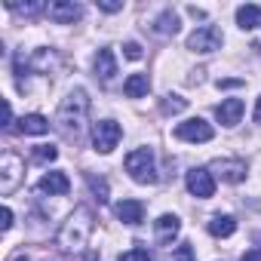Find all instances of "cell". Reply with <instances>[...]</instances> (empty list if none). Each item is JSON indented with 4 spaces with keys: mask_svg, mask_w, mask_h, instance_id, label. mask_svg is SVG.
Segmentation results:
<instances>
[{
    "mask_svg": "<svg viewBox=\"0 0 261 261\" xmlns=\"http://www.w3.org/2000/svg\"><path fill=\"white\" fill-rule=\"evenodd\" d=\"M89 233H92V209L89 206H77L68 215V221L62 224V230L56 237V246L62 252H80L89 243Z\"/></svg>",
    "mask_w": 261,
    "mask_h": 261,
    "instance_id": "1",
    "label": "cell"
},
{
    "mask_svg": "<svg viewBox=\"0 0 261 261\" xmlns=\"http://www.w3.org/2000/svg\"><path fill=\"white\" fill-rule=\"evenodd\" d=\"M86 114H89V95L86 89H74L68 92V98L59 105V123L68 136H77L86 126Z\"/></svg>",
    "mask_w": 261,
    "mask_h": 261,
    "instance_id": "2",
    "label": "cell"
},
{
    "mask_svg": "<svg viewBox=\"0 0 261 261\" xmlns=\"http://www.w3.org/2000/svg\"><path fill=\"white\" fill-rule=\"evenodd\" d=\"M126 172L133 175V181L139 185H154L160 175H157V160H154V151L151 148H136L133 154L126 157Z\"/></svg>",
    "mask_w": 261,
    "mask_h": 261,
    "instance_id": "3",
    "label": "cell"
},
{
    "mask_svg": "<svg viewBox=\"0 0 261 261\" xmlns=\"http://www.w3.org/2000/svg\"><path fill=\"white\" fill-rule=\"evenodd\" d=\"M22 172H25V160L13 151H4V157H0V194L10 197L22 181Z\"/></svg>",
    "mask_w": 261,
    "mask_h": 261,
    "instance_id": "4",
    "label": "cell"
},
{
    "mask_svg": "<svg viewBox=\"0 0 261 261\" xmlns=\"http://www.w3.org/2000/svg\"><path fill=\"white\" fill-rule=\"evenodd\" d=\"M120 139H123V129H120V123H114V120H98V123L92 126V148H95L98 154H111V151L120 145Z\"/></svg>",
    "mask_w": 261,
    "mask_h": 261,
    "instance_id": "5",
    "label": "cell"
},
{
    "mask_svg": "<svg viewBox=\"0 0 261 261\" xmlns=\"http://www.w3.org/2000/svg\"><path fill=\"white\" fill-rule=\"evenodd\" d=\"M212 136H215V129L206 120H200V117H191V120H185V123L175 126V139H181V142L203 145V142H212Z\"/></svg>",
    "mask_w": 261,
    "mask_h": 261,
    "instance_id": "6",
    "label": "cell"
},
{
    "mask_svg": "<svg viewBox=\"0 0 261 261\" xmlns=\"http://www.w3.org/2000/svg\"><path fill=\"white\" fill-rule=\"evenodd\" d=\"M224 43V34L215 28V25H203V28H197L191 37H188V49H194V53H215L218 46Z\"/></svg>",
    "mask_w": 261,
    "mask_h": 261,
    "instance_id": "7",
    "label": "cell"
},
{
    "mask_svg": "<svg viewBox=\"0 0 261 261\" xmlns=\"http://www.w3.org/2000/svg\"><path fill=\"white\" fill-rule=\"evenodd\" d=\"M185 185H188V191H191L197 200H209V197L215 194V178H212L209 169H191L188 178H185Z\"/></svg>",
    "mask_w": 261,
    "mask_h": 261,
    "instance_id": "8",
    "label": "cell"
},
{
    "mask_svg": "<svg viewBox=\"0 0 261 261\" xmlns=\"http://www.w3.org/2000/svg\"><path fill=\"white\" fill-rule=\"evenodd\" d=\"M46 13H49V19H53L56 25H74V22L83 16V7L74 4V0H56V4L46 7Z\"/></svg>",
    "mask_w": 261,
    "mask_h": 261,
    "instance_id": "9",
    "label": "cell"
},
{
    "mask_svg": "<svg viewBox=\"0 0 261 261\" xmlns=\"http://www.w3.org/2000/svg\"><path fill=\"white\" fill-rule=\"evenodd\" d=\"M209 172L221 175V181H227V185H240V181L246 178V163H243V160H227V157H224V160H215Z\"/></svg>",
    "mask_w": 261,
    "mask_h": 261,
    "instance_id": "10",
    "label": "cell"
},
{
    "mask_svg": "<svg viewBox=\"0 0 261 261\" xmlns=\"http://www.w3.org/2000/svg\"><path fill=\"white\" fill-rule=\"evenodd\" d=\"M114 212L123 224H133V227L145 221V203H139V200H120L114 206Z\"/></svg>",
    "mask_w": 261,
    "mask_h": 261,
    "instance_id": "11",
    "label": "cell"
},
{
    "mask_svg": "<svg viewBox=\"0 0 261 261\" xmlns=\"http://www.w3.org/2000/svg\"><path fill=\"white\" fill-rule=\"evenodd\" d=\"M37 191H40V194H49V197H65V194L71 191V181H68L65 172H46V175L40 178Z\"/></svg>",
    "mask_w": 261,
    "mask_h": 261,
    "instance_id": "12",
    "label": "cell"
},
{
    "mask_svg": "<svg viewBox=\"0 0 261 261\" xmlns=\"http://www.w3.org/2000/svg\"><path fill=\"white\" fill-rule=\"evenodd\" d=\"M215 117L221 126H237L240 117H243V101L240 98H224L218 108H215Z\"/></svg>",
    "mask_w": 261,
    "mask_h": 261,
    "instance_id": "13",
    "label": "cell"
},
{
    "mask_svg": "<svg viewBox=\"0 0 261 261\" xmlns=\"http://www.w3.org/2000/svg\"><path fill=\"white\" fill-rule=\"evenodd\" d=\"M178 230H181V221H178V215H160V218L154 221L157 243H172V240L178 237Z\"/></svg>",
    "mask_w": 261,
    "mask_h": 261,
    "instance_id": "14",
    "label": "cell"
},
{
    "mask_svg": "<svg viewBox=\"0 0 261 261\" xmlns=\"http://www.w3.org/2000/svg\"><path fill=\"white\" fill-rule=\"evenodd\" d=\"M19 133L22 136H46L49 133V120L43 114H25L19 120Z\"/></svg>",
    "mask_w": 261,
    "mask_h": 261,
    "instance_id": "15",
    "label": "cell"
},
{
    "mask_svg": "<svg viewBox=\"0 0 261 261\" xmlns=\"http://www.w3.org/2000/svg\"><path fill=\"white\" fill-rule=\"evenodd\" d=\"M114 74H117L114 53L111 49H98V56H95V77H101V83H108V80H114Z\"/></svg>",
    "mask_w": 261,
    "mask_h": 261,
    "instance_id": "16",
    "label": "cell"
},
{
    "mask_svg": "<svg viewBox=\"0 0 261 261\" xmlns=\"http://www.w3.org/2000/svg\"><path fill=\"white\" fill-rule=\"evenodd\" d=\"M148 89H151L148 74H129L126 83H123V92H126L129 98H142V95H148Z\"/></svg>",
    "mask_w": 261,
    "mask_h": 261,
    "instance_id": "17",
    "label": "cell"
},
{
    "mask_svg": "<svg viewBox=\"0 0 261 261\" xmlns=\"http://www.w3.org/2000/svg\"><path fill=\"white\" fill-rule=\"evenodd\" d=\"M237 25H240L243 31H252V28H258V25H261V7H255V4H246V7H240V10H237Z\"/></svg>",
    "mask_w": 261,
    "mask_h": 261,
    "instance_id": "18",
    "label": "cell"
},
{
    "mask_svg": "<svg viewBox=\"0 0 261 261\" xmlns=\"http://www.w3.org/2000/svg\"><path fill=\"white\" fill-rule=\"evenodd\" d=\"M206 227H209L212 237H230V233L237 230V218H233V215H212Z\"/></svg>",
    "mask_w": 261,
    "mask_h": 261,
    "instance_id": "19",
    "label": "cell"
},
{
    "mask_svg": "<svg viewBox=\"0 0 261 261\" xmlns=\"http://www.w3.org/2000/svg\"><path fill=\"white\" fill-rule=\"evenodd\" d=\"M154 31L163 34V37H166V34H175V31H178V16H175L172 10H163V13L157 16V22H154Z\"/></svg>",
    "mask_w": 261,
    "mask_h": 261,
    "instance_id": "20",
    "label": "cell"
},
{
    "mask_svg": "<svg viewBox=\"0 0 261 261\" xmlns=\"http://www.w3.org/2000/svg\"><path fill=\"white\" fill-rule=\"evenodd\" d=\"M160 108H163V114H178V111H185V108H188V101H185L181 95H166Z\"/></svg>",
    "mask_w": 261,
    "mask_h": 261,
    "instance_id": "21",
    "label": "cell"
},
{
    "mask_svg": "<svg viewBox=\"0 0 261 261\" xmlns=\"http://www.w3.org/2000/svg\"><path fill=\"white\" fill-rule=\"evenodd\" d=\"M86 181H89L92 194L98 197V203H108V181L105 178H95V175H86Z\"/></svg>",
    "mask_w": 261,
    "mask_h": 261,
    "instance_id": "22",
    "label": "cell"
},
{
    "mask_svg": "<svg viewBox=\"0 0 261 261\" xmlns=\"http://www.w3.org/2000/svg\"><path fill=\"white\" fill-rule=\"evenodd\" d=\"M31 157L40 160V163H46V160H56V157H59V148H56V145H37Z\"/></svg>",
    "mask_w": 261,
    "mask_h": 261,
    "instance_id": "23",
    "label": "cell"
},
{
    "mask_svg": "<svg viewBox=\"0 0 261 261\" xmlns=\"http://www.w3.org/2000/svg\"><path fill=\"white\" fill-rule=\"evenodd\" d=\"M13 13H22V16H37L43 10V4H7Z\"/></svg>",
    "mask_w": 261,
    "mask_h": 261,
    "instance_id": "24",
    "label": "cell"
},
{
    "mask_svg": "<svg viewBox=\"0 0 261 261\" xmlns=\"http://www.w3.org/2000/svg\"><path fill=\"white\" fill-rule=\"evenodd\" d=\"M120 261H151V252L139 246V249H129V252H123V255H120Z\"/></svg>",
    "mask_w": 261,
    "mask_h": 261,
    "instance_id": "25",
    "label": "cell"
},
{
    "mask_svg": "<svg viewBox=\"0 0 261 261\" xmlns=\"http://www.w3.org/2000/svg\"><path fill=\"white\" fill-rule=\"evenodd\" d=\"M172 261H197V255H194V249H191L188 243H181V246L172 252Z\"/></svg>",
    "mask_w": 261,
    "mask_h": 261,
    "instance_id": "26",
    "label": "cell"
},
{
    "mask_svg": "<svg viewBox=\"0 0 261 261\" xmlns=\"http://www.w3.org/2000/svg\"><path fill=\"white\" fill-rule=\"evenodd\" d=\"M123 53H126V59H133V62H139V59L145 56V53H142V46H139L136 40H129V43L123 46Z\"/></svg>",
    "mask_w": 261,
    "mask_h": 261,
    "instance_id": "27",
    "label": "cell"
},
{
    "mask_svg": "<svg viewBox=\"0 0 261 261\" xmlns=\"http://www.w3.org/2000/svg\"><path fill=\"white\" fill-rule=\"evenodd\" d=\"M98 10L101 13H120L123 4H117V0H98Z\"/></svg>",
    "mask_w": 261,
    "mask_h": 261,
    "instance_id": "28",
    "label": "cell"
},
{
    "mask_svg": "<svg viewBox=\"0 0 261 261\" xmlns=\"http://www.w3.org/2000/svg\"><path fill=\"white\" fill-rule=\"evenodd\" d=\"M4 129H10L13 126V108H10V101H4V123H0Z\"/></svg>",
    "mask_w": 261,
    "mask_h": 261,
    "instance_id": "29",
    "label": "cell"
},
{
    "mask_svg": "<svg viewBox=\"0 0 261 261\" xmlns=\"http://www.w3.org/2000/svg\"><path fill=\"white\" fill-rule=\"evenodd\" d=\"M10 227H13V209L4 206V230H10Z\"/></svg>",
    "mask_w": 261,
    "mask_h": 261,
    "instance_id": "30",
    "label": "cell"
},
{
    "mask_svg": "<svg viewBox=\"0 0 261 261\" xmlns=\"http://www.w3.org/2000/svg\"><path fill=\"white\" fill-rule=\"evenodd\" d=\"M240 261H261V249H249Z\"/></svg>",
    "mask_w": 261,
    "mask_h": 261,
    "instance_id": "31",
    "label": "cell"
},
{
    "mask_svg": "<svg viewBox=\"0 0 261 261\" xmlns=\"http://www.w3.org/2000/svg\"><path fill=\"white\" fill-rule=\"evenodd\" d=\"M255 123H261V98H258V105H255Z\"/></svg>",
    "mask_w": 261,
    "mask_h": 261,
    "instance_id": "32",
    "label": "cell"
},
{
    "mask_svg": "<svg viewBox=\"0 0 261 261\" xmlns=\"http://www.w3.org/2000/svg\"><path fill=\"white\" fill-rule=\"evenodd\" d=\"M13 261H28V255H25V252H19V255H16Z\"/></svg>",
    "mask_w": 261,
    "mask_h": 261,
    "instance_id": "33",
    "label": "cell"
},
{
    "mask_svg": "<svg viewBox=\"0 0 261 261\" xmlns=\"http://www.w3.org/2000/svg\"><path fill=\"white\" fill-rule=\"evenodd\" d=\"M86 261H98V255H95V252H89V255H86Z\"/></svg>",
    "mask_w": 261,
    "mask_h": 261,
    "instance_id": "34",
    "label": "cell"
}]
</instances>
